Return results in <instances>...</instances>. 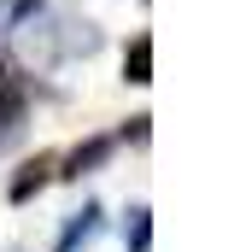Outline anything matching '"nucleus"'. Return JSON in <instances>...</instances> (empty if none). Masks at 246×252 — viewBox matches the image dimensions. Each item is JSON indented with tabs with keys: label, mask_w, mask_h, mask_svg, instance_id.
<instances>
[{
	"label": "nucleus",
	"mask_w": 246,
	"mask_h": 252,
	"mask_svg": "<svg viewBox=\"0 0 246 252\" xmlns=\"http://www.w3.org/2000/svg\"><path fill=\"white\" fill-rule=\"evenodd\" d=\"M35 18H41V0H0V35L35 30Z\"/></svg>",
	"instance_id": "obj_6"
},
{
	"label": "nucleus",
	"mask_w": 246,
	"mask_h": 252,
	"mask_svg": "<svg viewBox=\"0 0 246 252\" xmlns=\"http://www.w3.org/2000/svg\"><path fill=\"white\" fill-rule=\"evenodd\" d=\"M123 82H153V35H135L129 53H123Z\"/></svg>",
	"instance_id": "obj_4"
},
{
	"label": "nucleus",
	"mask_w": 246,
	"mask_h": 252,
	"mask_svg": "<svg viewBox=\"0 0 246 252\" xmlns=\"http://www.w3.org/2000/svg\"><path fill=\"white\" fill-rule=\"evenodd\" d=\"M53 182V153H35L18 176H12V205H24V199H35V193Z\"/></svg>",
	"instance_id": "obj_2"
},
{
	"label": "nucleus",
	"mask_w": 246,
	"mask_h": 252,
	"mask_svg": "<svg viewBox=\"0 0 246 252\" xmlns=\"http://www.w3.org/2000/svg\"><path fill=\"white\" fill-rule=\"evenodd\" d=\"M106 153H112V135H94L88 147H76V153L64 158V170H59V176H70V182H76V176H88V170H94Z\"/></svg>",
	"instance_id": "obj_5"
},
{
	"label": "nucleus",
	"mask_w": 246,
	"mask_h": 252,
	"mask_svg": "<svg viewBox=\"0 0 246 252\" xmlns=\"http://www.w3.org/2000/svg\"><path fill=\"white\" fill-rule=\"evenodd\" d=\"M24 112H30V76H24L18 64L0 53V147H6L12 135H18Z\"/></svg>",
	"instance_id": "obj_1"
},
{
	"label": "nucleus",
	"mask_w": 246,
	"mask_h": 252,
	"mask_svg": "<svg viewBox=\"0 0 246 252\" xmlns=\"http://www.w3.org/2000/svg\"><path fill=\"white\" fill-rule=\"evenodd\" d=\"M100 235V205H82L70 223H64V235H59V252H76V247H88Z\"/></svg>",
	"instance_id": "obj_3"
},
{
	"label": "nucleus",
	"mask_w": 246,
	"mask_h": 252,
	"mask_svg": "<svg viewBox=\"0 0 246 252\" xmlns=\"http://www.w3.org/2000/svg\"><path fill=\"white\" fill-rule=\"evenodd\" d=\"M123 241H129V252H147V247H153V211H147V205H135V211H129Z\"/></svg>",
	"instance_id": "obj_7"
},
{
	"label": "nucleus",
	"mask_w": 246,
	"mask_h": 252,
	"mask_svg": "<svg viewBox=\"0 0 246 252\" xmlns=\"http://www.w3.org/2000/svg\"><path fill=\"white\" fill-rule=\"evenodd\" d=\"M147 124H153V118H129V129H123V141H147Z\"/></svg>",
	"instance_id": "obj_8"
}]
</instances>
